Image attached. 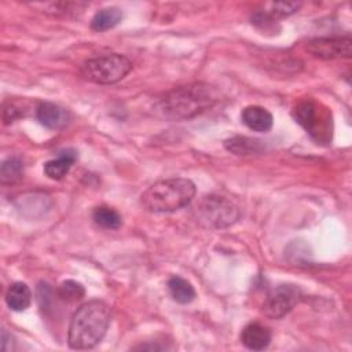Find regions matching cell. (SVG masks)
<instances>
[{
	"label": "cell",
	"mask_w": 352,
	"mask_h": 352,
	"mask_svg": "<svg viewBox=\"0 0 352 352\" xmlns=\"http://www.w3.org/2000/svg\"><path fill=\"white\" fill-rule=\"evenodd\" d=\"M271 330L257 322L246 324L241 331V342L250 351H264L271 342Z\"/></svg>",
	"instance_id": "30bf717a"
},
{
	"label": "cell",
	"mask_w": 352,
	"mask_h": 352,
	"mask_svg": "<svg viewBox=\"0 0 352 352\" xmlns=\"http://www.w3.org/2000/svg\"><path fill=\"white\" fill-rule=\"evenodd\" d=\"M122 19V12L117 7H106L95 12L91 19V29L95 32H106L117 26Z\"/></svg>",
	"instance_id": "5bb4252c"
},
{
	"label": "cell",
	"mask_w": 352,
	"mask_h": 352,
	"mask_svg": "<svg viewBox=\"0 0 352 352\" xmlns=\"http://www.w3.org/2000/svg\"><path fill=\"white\" fill-rule=\"evenodd\" d=\"M56 293L60 300L67 301V302H74L84 297L85 289L80 282L73 280V279H66L58 286Z\"/></svg>",
	"instance_id": "d6986e66"
},
{
	"label": "cell",
	"mask_w": 352,
	"mask_h": 352,
	"mask_svg": "<svg viewBox=\"0 0 352 352\" xmlns=\"http://www.w3.org/2000/svg\"><path fill=\"white\" fill-rule=\"evenodd\" d=\"M12 336L6 330V329H1V349L3 351H12L14 346V341H12Z\"/></svg>",
	"instance_id": "7402d4cb"
},
{
	"label": "cell",
	"mask_w": 352,
	"mask_h": 352,
	"mask_svg": "<svg viewBox=\"0 0 352 352\" xmlns=\"http://www.w3.org/2000/svg\"><path fill=\"white\" fill-rule=\"evenodd\" d=\"M6 302L12 311H25L32 302V292L23 282H14L6 292Z\"/></svg>",
	"instance_id": "4fadbf2b"
},
{
	"label": "cell",
	"mask_w": 352,
	"mask_h": 352,
	"mask_svg": "<svg viewBox=\"0 0 352 352\" xmlns=\"http://www.w3.org/2000/svg\"><path fill=\"white\" fill-rule=\"evenodd\" d=\"M92 220L98 227L104 230H117L122 224L121 214L116 209L106 205H102L94 209Z\"/></svg>",
	"instance_id": "e0dca14e"
},
{
	"label": "cell",
	"mask_w": 352,
	"mask_h": 352,
	"mask_svg": "<svg viewBox=\"0 0 352 352\" xmlns=\"http://www.w3.org/2000/svg\"><path fill=\"white\" fill-rule=\"evenodd\" d=\"M168 290L170 297L179 304H188L195 298V289L192 285L187 279L177 275L169 278Z\"/></svg>",
	"instance_id": "9a60e30c"
},
{
	"label": "cell",
	"mask_w": 352,
	"mask_h": 352,
	"mask_svg": "<svg viewBox=\"0 0 352 352\" xmlns=\"http://www.w3.org/2000/svg\"><path fill=\"white\" fill-rule=\"evenodd\" d=\"M224 147L236 155H250L263 151V144L257 139L246 136H234L224 142Z\"/></svg>",
	"instance_id": "2e32d148"
},
{
	"label": "cell",
	"mask_w": 352,
	"mask_h": 352,
	"mask_svg": "<svg viewBox=\"0 0 352 352\" xmlns=\"http://www.w3.org/2000/svg\"><path fill=\"white\" fill-rule=\"evenodd\" d=\"M132 70V62L120 54H109L87 60L81 66V76L94 84H114Z\"/></svg>",
	"instance_id": "5b68a950"
},
{
	"label": "cell",
	"mask_w": 352,
	"mask_h": 352,
	"mask_svg": "<svg viewBox=\"0 0 352 352\" xmlns=\"http://www.w3.org/2000/svg\"><path fill=\"white\" fill-rule=\"evenodd\" d=\"M23 175V161L19 157H8L1 162L0 179L3 184H12Z\"/></svg>",
	"instance_id": "ac0fdd59"
},
{
	"label": "cell",
	"mask_w": 352,
	"mask_h": 352,
	"mask_svg": "<svg viewBox=\"0 0 352 352\" xmlns=\"http://www.w3.org/2000/svg\"><path fill=\"white\" fill-rule=\"evenodd\" d=\"M241 120L249 129L256 132H267L274 124L272 114L267 109L256 104L245 107L241 113Z\"/></svg>",
	"instance_id": "8fae6325"
},
{
	"label": "cell",
	"mask_w": 352,
	"mask_h": 352,
	"mask_svg": "<svg viewBox=\"0 0 352 352\" xmlns=\"http://www.w3.org/2000/svg\"><path fill=\"white\" fill-rule=\"evenodd\" d=\"M301 7V3L297 1H283V3H271L268 4V10H263V12L271 19L283 18L294 14Z\"/></svg>",
	"instance_id": "ffe728a7"
},
{
	"label": "cell",
	"mask_w": 352,
	"mask_h": 352,
	"mask_svg": "<svg viewBox=\"0 0 352 352\" xmlns=\"http://www.w3.org/2000/svg\"><path fill=\"white\" fill-rule=\"evenodd\" d=\"M194 214L202 227L221 230L232 226L238 220L239 209L228 197L209 194L197 204Z\"/></svg>",
	"instance_id": "277c9868"
},
{
	"label": "cell",
	"mask_w": 352,
	"mask_h": 352,
	"mask_svg": "<svg viewBox=\"0 0 352 352\" xmlns=\"http://www.w3.org/2000/svg\"><path fill=\"white\" fill-rule=\"evenodd\" d=\"M195 184L190 179L172 177L154 183L140 197L142 206L151 213H172L190 205Z\"/></svg>",
	"instance_id": "3957f363"
},
{
	"label": "cell",
	"mask_w": 352,
	"mask_h": 352,
	"mask_svg": "<svg viewBox=\"0 0 352 352\" xmlns=\"http://www.w3.org/2000/svg\"><path fill=\"white\" fill-rule=\"evenodd\" d=\"M36 117L38 122L48 129H62L72 120V114L67 109L51 102L40 103L36 109Z\"/></svg>",
	"instance_id": "9c48e42d"
},
{
	"label": "cell",
	"mask_w": 352,
	"mask_h": 352,
	"mask_svg": "<svg viewBox=\"0 0 352 352\" xmlns=\"http://www.w3.org/2000/svg\"><path fill=\"white\" fill-rule=\"evenodd\" d=\"M110 324V308L100 300L84 302L73 314L67 342L72 349H91L104 337Z\"/></svg>",
	"instance_id": "7a4b0ae2"
},
{
	"label": "cell",
	"mask_w": 352,
	"mask_h": 352,
	"mask_svg": "<svg viewBox=\"0 0 352 352\" xmlns=\"http://www.w3.org/2000/svg\"><path fill=\"white\" fill-rule=\"evenodd\" d=\"M76 160H77V153L74 150H65L59 153L56 158L50 160L44 164V173L52 180H60L69 173Z\"/></svg>",
	"instance_id": "7c38bea8"
},
{
	"label": "cell",
	"mask_w": 352,
	"mask_h": 352,
	"mask_svg": "<svg viewBox=\"0 0 352 352\" xmlns=\"http://www.w3.org/2000/svg\"><path fill=\"white\" fill-rule=\"evenodd\" d=\"M300 297L301 292L296 285H279L265 297L263 314L271 319H280L297 305Z\"/></svg>",
	"instance_id": "52a82bcc"
},
{
	"label": "cell",
	"mask_w": 352,
	"mask_h": 352,
	"mask_svg": "<svg viewBox=\"0 0 352 352\" xmlns=\"http://www.w3.org/2000/svg\"><path fill=\"white\" fill-rule=\"evenodd\" d=\"M307 51L315 58L338 59L349 58L352 52V40L345 37H319L307 44Z\"/></svg>",
	"instance_id": "ba28073f"
},
{
	"label": "cell",
	"mask_w": 352,
	"mask_h": 352,
	"mask_svg": "<svg viewBox=\"0 0 352 352\" xmlns=\"http://www.w3.org/2000/svg\"><path fill=\"white\" fill-rule=\"evenodd\" d=\"M18 117H21L19 107L12 104L11 102L10 103H4V107H3V120H4V122L6 124L12 122Z\"/></svg>",
	"instance_id": "44dd1931"
},
{
	"label": "cell",
	"mask_w": 352,
	"mask_h": 352,
	"mask_svg": "<svg viewBox=\"0 0 352 352\" xmlns=\"http://www.w3.org/2000/svg\"><path fill=\"white\" fill-rule=\"evenodd\" d=\"M217 99L219 94L213 87L197 82L166 92L157 102L155 111L169 121L190 120L210 109Z\"/></svg>",
	"instance_id": "6da1fadb"
},
{
	"label": "cell",
	"mask_w": 352,
	"mask_h": 352,
	"mask_svg": "<svg viewBox=\"0 0 352 352\" xmlns=\"http://www.w3.org/2000/svg\"><path fill=\"white\" fill-rule=\"evenodd\" d=\"M292 116L296 122H298L318 142H323L330 138V114L327 109L322 110V106L315 100L307 99L300 102L293 107Z\"/></svg>",
	"instance_id": "8992f818"
}]
</instances>
